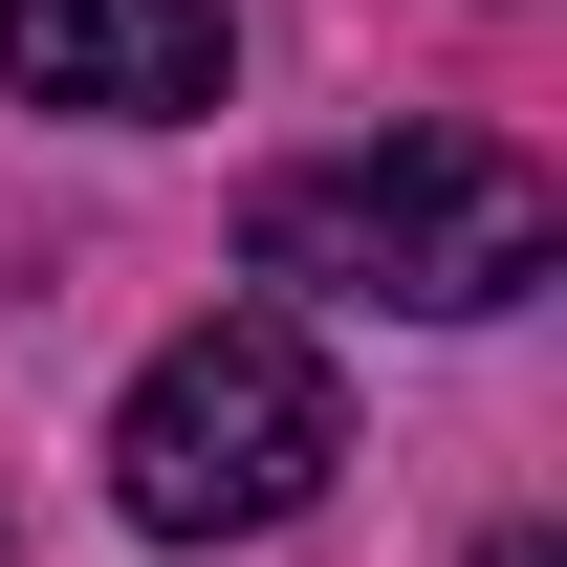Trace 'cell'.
<instances>
[{
  "mask_svg": "<svg viewBox=\"0 0 567 567\" xmlns=\"http://www.w3.org/2000/svg\"><path fill=\"white\" fill-rule=\"evenodd\" d=\"M328 458H350V393H328V350L284 306L175 328L132 371V415H110V502H132L153 546H262V524L328 502Z\"/></svg>",
  "mask_w": 567,
  "mask_h": 567,
  "instance_id": "7a4b0ae2",
  "label": "cell"
},
{
  "mask_svg": "<svg viewBox=\"0 0 567 567\" xmlns=\"http://www.w3.org/2000/svg\"><path fill=\"white\" fill-rule=\"evenodd\" d=\"M240 262L328 284V306H436V328H481V306H524V284L567 262V197L502 132H393V153H328V175H262V197H240Z\"/></svg>",
  "mask_w": 567,
  "mask_h": 567,
  "instance_id": "6da1fadb",
  "label": "cell"
},
{
  "mask_svg": "<svg viewBox=\"0 0 567 567\" xmlns=\"http://www.w3.org/2000/svg\"><path fill=\"white\" fill-rule=\"evenodd\" d=\"M481 567H567V546H481Z\"/></svg>",
  "mask_w": 567,
  "mask_h": 567,
  "instance_id": "277c9868",
  "label": "cell"
},
{
  "mask_svg": "<svg viewBox=\"0 0 567 567\" xmlns=\"http://www.w3.org/2000/svg\"><path fill=\"white\" fill-rule=\"evenodd\" d=\"M0 87L87 132H175L218 110V0H0Z\"/></svg>",
  "mask_w": 567,
  "mask_h": 567,
  "instance_id": "3957f363",
  "label": "cell"
}]
</instances>
